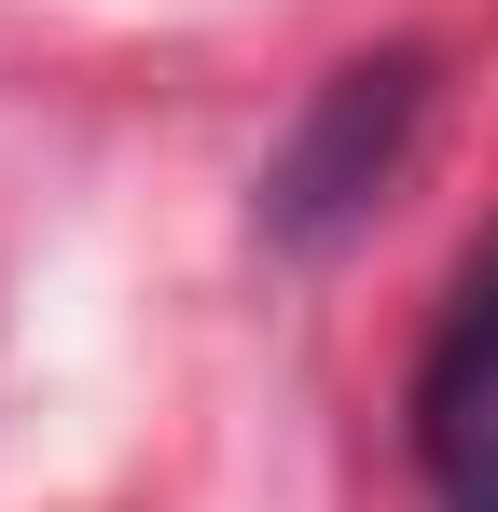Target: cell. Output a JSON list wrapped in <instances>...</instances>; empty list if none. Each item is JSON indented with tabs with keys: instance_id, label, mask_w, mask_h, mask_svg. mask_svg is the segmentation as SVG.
I'll return each instance as SVG.
<instances>
[{
	"instance_id": "cell-1",
	"label": "cell",
	"mask_w": 498,
	"mask_h": 512,
	"mask_svg": "<svg viewBox=\"0 0 498 512\" xmlns=\"http://www.w3.org/2000/svg\"><path fill=\"white\" fill-rule=\"evenodd\" d=\"M415 471L443 485V512H498V236L457 263L443 333L415 360Z\"/></svg>"
},
{
	"instance_id": "cell-2",
	"label": "cell",
	"mask_w": 498,
	"mask_h": 512,
	"mask_svg": "<svg viewBox=\"0 0 498 512\" xmlns=\"http://www.w3.org/2000/svg\"><path fill=\"white\" fill-rule=\"evenodd\" d=\"M415 97H429V70L415 56H360V70H332L319 84V125L291 139V167H277V236H332V222H360L374 208V180L402 167L415 139Z\"/></svg>"
}]
</instances>
